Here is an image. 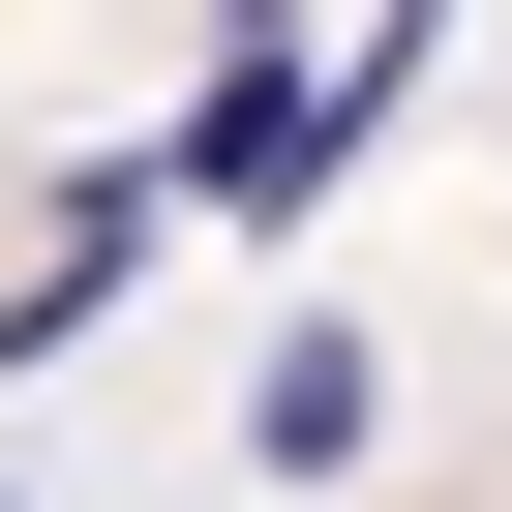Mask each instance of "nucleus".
Returning a JSON list of instances; mask_svg holds the SVG:
<instances>
[{"label":"nucleus","instance_id":"nucleus-1","mask_svg":"<svg viewBox=\"0 0 512 512\" xmlns=\"http://www.w3.org/2000/svg\"><path fill=\"white\" fill-rule=\"evenodd\" d=\"M241 452H272V482H332V452H362V332H332V302L241 362Z\"/></svg>","mask_w":512,"mask_h":512},{"label":"nucleus","instance_id":"nucleus-2","mask_svg":"<svg viewBox=\"0 0 512 512\" xmlns=\"http://www.w3.org/2000/svg\"><path fill=\"white\" fill-rule=\"evenodd\" d=\"M0 512H31V482H0Z\"/></svg>","mask_w":512,"mask_h":512}]
</instances>
